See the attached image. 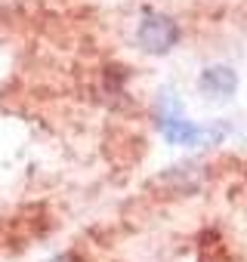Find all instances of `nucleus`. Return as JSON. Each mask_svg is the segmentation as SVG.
Listing matches in <instances>:
<instances>
[{"mask_svg":"<svg viewBox=\"0 0 247 262\" xmlns=\"http://www.w3.org/2000/svg\"><path fill=\"white\" fill-rule=\"evenodd\" d=\"M136 40H139V47H142L146 53L164 56V53H170V50L176 47V40H179V28H176V22H173V19L152 13V16H146V19H142Z\"/></svg>","mask_w":247,"mask_h":262,"instance_id":"obj_2","label":"nucleus"},{"mask_svg":"<svg viewBox=\"0 0 247 262\" xmlns=\"http://www.w3.org/2000/svg\"><path fill=\"white\" fill-rule=\"evenodd\" d=\"M53 262H74V256H56Z\"/></svg>","mask_w":247,"mask_h":262,"instance_id":"obj_4","label":"nucleus"},{"mask_svg":"<svg viewBox=\"0 0 247 262\" xmlns=\"http://www.w3.org/2000/svg\"><path fill=\"white\" fill-rule=\"evenodd\" d=\"M198 86H201V93H204V96L229 99V96L238 90V77H235V71H232V68H225V65H213V68H207V71L201 74Z\"/></svg>","mask_w":247,"mask_h":262,"instance_id":"obj_3","label":"nucleus"},{"mask_svg":"<svg viewBox=\"0 0 247 262\" xmlns=\"http://www.w3.org/2000/svg\"><path fill=\"white\" fill-rule=\"evenodd\" d=\"M158 126H161V133L170 145H201V142H216L222 136V129H204L192 120L182 117L179 105L164 96L161 99V108H158Z\"/></svg>","mask_w":247,"mask_h":262,"instance_id":"obj_1","label":"nucleus"}]
</instances>
